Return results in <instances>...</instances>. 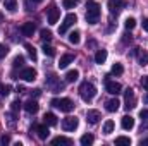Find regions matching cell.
<instances>
[{"instance_id": "4", "label": "cell", "mask_w": 148, "mask_h": 146, "mask_svg": "<svg viewBox=\"0 0 148 146\" xmlns=\"http://www.w3.org/2000/svg\"><path fill=\"white\" fill-rule=\"evenodd\" d=\"M124 100H126V108L127 110H131V108H134L136 107V96H134V91L131 89V88H127L126 91H124Z\"/></svg>"}, {"instance_id": "10", "label": "cell", "mask_w": 148, "mask_h": 146, "mask_svg": "<svg viewBox=\"0 0 148 146\" xmlns=\"http://www.w3.org/2000/svg\"><path fill=\"white\" fill-rule=\"evenodd\" d=\"M77 119L76 117H66L64 120H62V129L64 131H74L76 127H77Z\"/></svg>"}, {"instance_id": "2", "label": "cell", "mask_w": 148, "mask_h": 146, "mask_svg": "<svg viewBox=\"0 0 148 146\" xmlns=\"http://www.w3.org/2000/svg\"><path fill=\"white\" fill-rule=\"evenodd\" d=\"M79 95H81V98H83L84 102H91V100L95 98V95H97V88H95L91 83L84 81V83H81V86H79Z\"/></svg>"}, {"instance_id": "27", "label": "cell", "mask_w": 148, "mask_h": 146, "mask_svg": "<svg viewBox=\"0 0 148 146\" xmlns=\"http://www.w3.org/2000/svg\"><path fill=\"white\" fill-rule=\"evenodd\" d=\"M114 127H115L114 120H107V122L103 124V134H110L112 131H114Z\"/></svg>"}, {"instance_id": "13", "label": "cell", "mask_w": 148, "mask_h": 146, "mask_svg": "<svg viewBox=\"0 0 148 146\" xmlns=\"http://www.w3.org/2000/svg\"><path fill=\"white\" fill-rule=\"evenodd\" d=\"M100 119H102V115H100L98 110H88V112H86V120H88L90 124H98Z\"/></svg>"}, {"instance_id": "23", "label": "cell", "mask_w": 148, "mask_h": 146, "mask_svg": "<svg viewBox=\"0 0 148 146\" xmlns=\"http://www.w3.org/2000/svg\"><path fill=\"white\" fill-rule=\"evenodd\" d=\"M138 60H140V65H147L148 64V52L147 50H141V52H140Z\"/></svg>"}, {"instance_id": "22", "label": "cell", "mask_w": 148, "mask_h": 146, "mask_svg": "<svg viewBox=\"0 0 148 146\" xmlns=\"http://www.w3.org/2000/svg\"><path fill=\"white\" fill-rule=\"evenodd\" d=\"M93 141H95V138H93L91 134H84V136H81V139H79V143H81L83 146L93 145Z\"/></svg>"}, {"instance_id": "11", "label": "cell", "mask_w": 148, "mask_h": 146, "mask_svg": "<svg viewBox=\"0 0 148 146\" xmlns=\"http://www.w3.org/2000/svg\"><path fill=\"white\" fill-rule=\"evenodd\" d=\"M35 31H36V26H35V23H24L23 26H21V33L24 35V36H33L35 35Z\"/></svg>"}, {"instance_id": "46", "label": "cell", "mask_w": 148, "mask_h": 146, "mask_svg": "<svg viewBox=\"0 0 148 146\" xmlns=\"http://www.w3.org/2000/svg\"><path fill=\"white\" fill-rule=\"evenodd\" d=\"M31 2H35V3H40V2H43V0H31Z\"/></svg>"}, {"instance_id": "40", "label": "cell", "mask_w": 148, "mask_h": 146, "mask_svg": "<svg viewBox=\"0 0 148 146\" xmlns=\"http://www.w3.org/2000/svg\"><path fill=\"white\" fill-rule=\"evenodd\" d=\"M140 117H141V119H145V120H148V108L141 110V112H140Z\"/></svg>"}, {"instance_id": "37", "label": "cell", "mask_w": 148, "mask_h": 146, "mask_svg": "<svg viewBox=\"0 0 148 146\" xmlns=\"http://www.w3.org/2000/svg\"><path fill=\"white\" fill-rule=\"evenodd\" d=\"M10 143V136L9 134H2L0 136V146H7Z\"/></svg>"}, {"instance_id": "14", "label": "cell", "mask_w": 148, "mask_h": 146, "mask_svg": "<svg viewBox=\"0 0 148 146\" xmlns=\"http://www.w3.org/2000/svg\"><path fill=\"white\" fill-rule=\"evenodd\" d=\"M73 62H74V55L73 53H66V55L60 57L59 67H60V69H66V67H69V64H73Z\"/></svg>"}, {"instance_id": "44", "label": "cell", "mask_w": 148, "mask_h": 146, "mask_svg": "<svg viewBox=\"0 0 148 146\" xmlns=\"http://www.w3.org/2000/svg\"><path fill=\"white\" fill-rule=\"evenodd\" d=\"M140 145H141V146H145V145H148V139H141V141H140Z\"/></svg>"}, {"instance_id": "25", "label": "cell", "mask_w": 148, "mask_h": 146, "mask_svg": "<svg viewBox=\"0 0 148 146\" xmlns=\"http://www.w3.org/2000/svg\"><path fill=\"white\" fill-rule=\"evenodd\" d=\"M122 72H124V67H122V64L115 62V64L112 65V74H114V76H121Z\"/></svg>"}, {"instance_id": "19", "label": "cell", "mask_w": 148, "mask_h": 146, "mask_svg": "<svg viewBox=\"0 0 148 146\" xmlns=\"http://www.w3.org/2000/svg\"><path fill=\"white\" fill-rule=\"evenodd\" d=\"M52 145H73V141H71V139H69V138H66V136H57V138H53V139H52Z\"/></svg>"}, {"instance_id": "7", "label": "cell", "mask_w": 148, "mask_h": 146, "mask_svg": "<svg viewBox=\"0 0 148 146\" xmlns=\"http://www.w3.org/2000/svg\"><path fill=\"white\" fill-rule=\"evenodd\" d=\"M105 88H107V91L110 93V95H119V93H122V86L117 83V81H110L109 77L105 79Z\"/></svg>"}, {"instance_id": "16", "label": "cell", "mask_w": 148, "mask_h": 146, "mask_svg": "<svg viewBox=\"0 0 148 146\" xmlns=\"http://www.w3.org/2000/svg\"><path fill=\"white\" fill-rule=\"evenodd\" d=\"M121 126H122V129L131 131V129L134 127V119H133L131 115H124V117H122V120H121Z\"/></svg>"}, {"instance_id": "18", "label": "cell", "mask_w": 148, "mask_h": 146, "mask_svg": "<svg viewBox=\"0 0 148 146\" xmlns=\"http://www.w3.org/2000/svg\"><path fill=\"white\" fill-rule=\"evenodd\" d=\"M119 100L117 98H110V100H107V103H105V108L107 112H117L119 110Z\"/></svg>"}, {"instance_id": "6", "label": "cell", "mask_w": 148, "mask_h": 146, "mask_svg": "<svg viewBox=\"0 0 148 146\" xmlns=\"http://www.w3.org/2000/svg\"><path fill=\"white\" fill-rule=\"evenodd\" d=\"M74 23H77L76 14H67V16H66V19H64V23H62V24H60V28H59V33H66L71 26H74Z\"/></svg>"}, {"instance_id": "45", "label": "cell", "mask_w": 148, "mask_h": 146, "mask_svg": "<svg viewBox=\"0 0 148 146\" xmlns=\"http://www.w3.org/2000/svg\"><path fill=\"white\" fill-rule=\"evenodd\" d=\"M24 91V86H17V93H23Z\"/></svg>"}, {"instance_id": "29", "label": "cell", "mask_w": 148, "mask_h": 146, "mask_svg": "<svg viewBox=\"0 0 148 146\" xmlns=\"http://www.w3.org/2000/svg\"><path fill=\"white\" fill-rule=\"evenodd\" d=\"M77 3H79V0H62L64 9H74Z\"/></svg>"}, {"instance_id": "33", "label": "cell", "mask_w": 148, "mask_h": 146, "mask_svg": "<svg viewBox=\"0 0 148 146\" xmlns=\"http://www.w3.org/2000/svg\"><path fill=\"white\" fill-rule=\"evenodd\" d=\"M115 145H131V139L129 138H126V136H119V138H115Z\"/></svg>"}, {"instance_id": "24", "label": "cell", "mask_w": 148, "mask_h": 146, "mask_svg": "<svg viewBox=\"0 0 148 146\" xmlns=\"http://www.w3.org/2000/svg\"><path fill=\"white\" fill-rule=\"evenodd\" d=\"M77 77H79V72L77 71H69V72L66 74V83H74Z\"/></svg>"}, {"instance_id": "3", "label": "cell", "mask_w": 148, "mask_h": 146, "mask_svg": "<svg viewBox=\"0 0 148 146\" xmlns=\"http://www.w3.org/2000/svg\"><path fill=\"white\" fill-rule=\"evenodd\" d=\"M52 107L62 110V112H73L76 105H74L73 100H69V98H53L52 100Z\"/></svg>"}, {"instance_id": "41", "label": "cell", "mask_w": 148, "mask_h": 146, "mask_svg": "<svg viewBox=\"0 0 148 146\" xmlns=\"http://www.w3.org/2000/svg\"><path fill=\"white\" fill-rule=\"evenodd\" d=\"M7 119H9V126H14V112L7 113Z\"/></svg>"}, {"instance_id": "43", "label": "cell", "mask_w": 148, "mask_h": 146, "mask_svg": "<svg viewBox=\"0 0 148 146\" xmlns=\"http://www.w3.org/2000/svg\"><path fill=\"white\" fill-rule=\"evenodd\" d=\"M143 29L148 33V19H143Z\"/></svg>"}, {"instance_id": "38", "label": "cell", "mask_w": 148, "mask_h": 146, "mask_svg": "<svg viewBox=\"0 0 148 146\" xmlns=\"http://www.w3.org/2000/svg\"><path fill=\"white\" fill-rule=\"evenodd\" d=\"M21 108V103H19V100H16V102H12L10 103V110L14 112V113H17V110Z\"/></svg>"}, {"instance_id": "15", "label": "cell", "mask_w": 148, "mask_h": 146, "mask_svg": "<svg viewBox=\"0 0 148 146\" xmlns=\"http://www.w3.org/2000/svg\"><path fill=\"white\" fill-rule=\"evenodd\" d=\"M35 131H36V134H38V138H40V139H47V138H48V134H50V131H48V126H47V124L35 126Z\"/></svg>"}, {"instance_id": "36", "label": "cell", "mask_w": 148, "mask_h": 146, "mask_svg": "<svg viewBox=\"0 0 148 146\" xmlns=\"http://www.w3.org/2000/svg\"><path fill=\"white\" fill-rule=\"evenodd\" d=\"M10 93V86L9 84H0V95L2 96H7Z\"/></svg>"}, {"instance_id": "12", "label": "cell", "mask_w": 148, "mask_h": 146, "mask_svg": "<svg viewBox=\"0 0 148 146\" xmlns=\"http://www.w3.org/2000/svg\"><path fill=\"white\" fill-rule=\"evenodd\" d=\"M59 17H60V10L57 9V7H52L50 10H48V24H57V21H59Z\"/></svg>"}, {"instance_id": "17", "label": "cell", "mask_w": 148, "mask_h": 146, "mask_svg": "<svg viewBox=\"0 0 148 146\" xmlns=\"http://www.w3.org/2000/svg\"><path fill=\"white\" fill-rule=\"evenodd\" d=\"M38 108H40V105H38L36 100H28V102L24 103V110H26L28 113H36Z\"/></svg>"}, {"instance_id": "32", "label": "cell", "mask_w": 148, "mask_h": 146, "mask_svg": "<svg viewBox=\"0 0 148 146\" xmlns=\"http://www.w3.org/2000/svg\"><path fill=\"white\" fill-rule=\"evenodd\" d=\"M26 50H28V55L33 59V60H36V48L33 46V45H29V43H26Z\"/></svg>"}, {"instance_id": "1", "label": "cell", "mask_w": 148, "mask_h": 146, "mask_svg": "<svg viewBox=\"0 0 148 146\" xmlns=\"http://www.w3.org/2000/svg\"><path fill=\"white\" fill-rule=\"evenodd\" d=\"M86 21L90 24H97L100 21V5L95 0L86 2Z\"/></svg>"}, {"instance_id": "9", "label": "cell", "mask_w": 148, "mask_h": 146, "mask_svg": "<svg viewBox=\"0 0 148 146\" xmlns=\"http://www.w3.org/2000/svg\"><path fill=\"white\" fill-rule=\"evenodd\" d=\"M19 77L24 79V81H35V79H36V71H35L33 67H23Z\"/></svg>"}, {"instance_id": "28", "label": "cell", "mask_w": 148, "mask_h": 146, "mask_svg": "<svg viewBox=\"0 0 148 146\" xmlns=\"http://www.w3.org/2000/svg\"><path fill=\"white\" fill-rule=\"evenodd\" d=\"M81 35H79V31H73V33H69V41L73 43V45H77L79 43V40H81Z\"/></svg>"}, {"instance_id": "26", "label": "cell", "mask_w": 148, "mask_h": 146, "mask_svg": "<svg viewBox=\"0 0 148 146\" xmlns=\"http://www.w3.org/2000/svg\"><path fill=\"white\" fill-rule=\"evenodd\" d=\"M5 9L9 12H14L17 9V0H5Z\"/></svg>"}, {"instance_id": "20", "label": "cell", "mask_w": 148, "mask_h": 146, "mask_svg": "<svg viewBox=\"0 0 148 146\" xmlns=\"http://www.w3.org/2000/svg\"><path fill=\"white\" fill-rule=\"evenodd\" d=\"M105 60H107V50H98V52L95 53V62L102 65Z\"/></svg>"}, {"instance_id": "34", "label": "cell", "mask_w": 148, "mask_h": 146, "mask_svg": "<svg viewBox=\"0 0 148 146\" xmlns=\"http://www.w3.org/2000/svg\"><path fill=\"white\" fill-rule=\"evenodd\" d=\"M12 64H14V67H16V69H17V67H23V65H24V57H23V55H17V57L14 59V62H12Z\"/></svg>"}, {"instance_id": "30", "label": "cell", "mask_w": 148, "mask_h": 146, "mask_svg": "<svg viewBox=\"0 0 148 146\" xmlns=\"http://www.w3.org/2000/svg\"><path fill=\"white\" fill-rule=\"evenodd\" d=\"M124 26H126V29H127V31H131V29H134V26H136V21H134L133 17H127V19L124 21Z\"/></svg>"}, {"instance_id": "8", "label": "cell", "mask_w": 148, "mask_h": 146, "mask_svg": "<svg viewBox=\"0 0 148 146\" xmlns=\"http://www.w3.org/2000/svg\"><path fill=\"white\" fill-rule=\"evenodd\" d=\"M126 0H109V10L110 14H119L124 7H126Z\"/></svg>"}, {"instance_id": "39", "label": "cell", "mask_w": 148, "mask_h": 146, "mask_svg": "<svg viewBox=\"0 0 148 146\" xmlns=\"http://www.w3.org/2000/svg\"><path fill=\"white\" fill-rule=\"evenodd\" d=\"M9 53V46L7 45H0V59H3Z\"/></svg>"}, {"instance_id": "42", "label": "cell", "mask_w": 148, "mask_h": 146, "mask_svg": "<svg viewBox=\"0 0 148 146\" xmlns=\"http://www.w3.org/2000/svg\"><path fill=\"white\" fill-rule=\"evenodd\" d=\"M141 86L148 91V77H141Z\"/></svg>"}, {"instance_id": "21", "label": "cell", "mask_w": 148, "mask_h": 146, "mask_svg": "<svg viewBox=\"0 0 148 146\" xmlns=\"http://www.w3.org/2000/svg\"><path fill=\"white\" fill-rule=\"evenodd\" d=\"M43 120H45V124H47V126H55V124H57V117H55V113H52V112L45 113Z\"/></svg>"}, {"instance_id": "35", "label": "cell", "mask_w": 148, "mask_h": 146, "mask_svg": "<svg viewBox=\"0 0 148 146\" xmlns=\"http://www.w3.org/2000/svg\"><path fill=\"white\" fill-rule=\"evenodd\" d=\"M40 35H41V40H43V41H50V40H52V33H50L48 29H41Z\"/></svg>"}, {"instance_id": "47", "label": "cell", "mask_w": 148, "mask_h": 146, "mask_svg": "<svg viewBox=\"0 0 148 146\" xmlns=\"http://www.w3.org/2000/svg\"><path fill=\"white\" fill-rule=\"evenodd\" d=\"M145 102H147V103H148V95H147V96H145Z\"/></svg>"}, {"instance_id": "5", "label": "cell", "mask_w": 148, "mask_h": 146, "mask_svg": "<svg viewBox=\"0 0 148 146\" xmlns=\"http://www.w3.org/2000/svg\"><path fill=\"white\" fill-rule=\"evenodd\" d=\"M47 84L53 89V93H57V91H60V89L64 88V84L60 83V79H59L55 74H50V76L47 77Z\"/></svg>"}, {"instance_id": "31", "label": "cell", "mask_w": 148, "mask_h": 146, "mask_svg": "<svg viewBox=\"0 0 148 146\" xmlns=\"http://www.w3.org/2000/svg\"><path fill=\"white\" fill-rule=\"evenodd\" d=\"M43 53H45V55H48V57H53V55H55V48L45 43V45H43Z\"/></svg>"}]
</instances>
